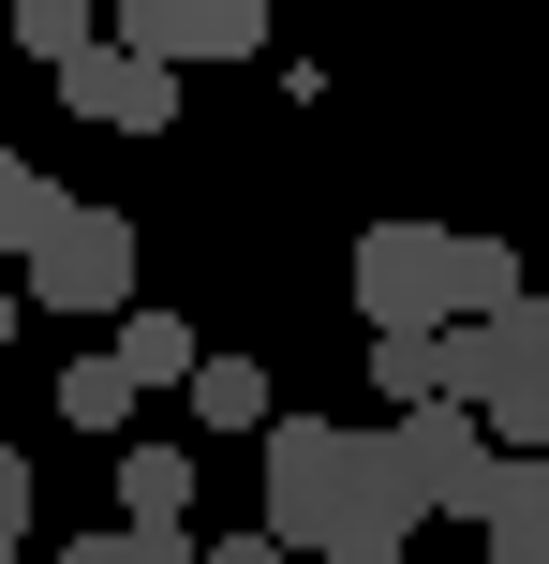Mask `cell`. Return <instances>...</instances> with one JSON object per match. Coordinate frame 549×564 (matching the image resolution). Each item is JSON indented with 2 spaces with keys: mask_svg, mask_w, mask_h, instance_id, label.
I'll use <instances>...</instances> for the list:
<instances>
[{
  "mask_svg": "<svg viewBox=\"0 0 549 564\" xmlns=\"http://www.w3.org/2000/svg\"><path fill=\"white\" fill-rule=\"evenodd\" d=\"M446 253H461V224H372L356 238V312L372 327H446Z\"/></svg>",
  "mask_w": 549,
  "mask_h": 564,
  "instance_id": "cell-5",
  "label": "cell"
},
{
  "mask_svg": "<svg viewBox=\"0 0 549 564\" xmlns=\"http://www.w3.org/2000/svg\"><path fill=\"white\" fill-rule=\"evenodd\" d=\"M0 341H15V282H0Z\"/></svg>",
  "mask_w": 549,
  "mask_h": 564,
  "instance_id": "cell-22",
  "label": "cell"
},
{
  "mask_svg": "<svg viewBox=\"0 0 549 564\" xmlns=\"http://www.w3.org/2000/svg\"><path fill=\"white\" fill-rule=\"evenodd\" d=\"M253 446H267V520H253V535H283V550H327V520H342V460H356V431H342V416H267Z\"/></svg>",
  "mask_w": 549,
  "mask_h": 564,
  "instance_id": "cell-3",
  "label": "cell"
},
{
  "mask_svg": "<svg viewBox=\"0 0 549 564\" xmlns=\"http://www.w3.org/2000/svg\"><path fill=\"white\" fill-rule=\"evenodd\" d=\"M119 564H194V520H119Z\"/></svg>",
  "mask_w": 549,
  "mask_h": 564,
  "instance_id": "cell-18",
  "label": "cell"
},
{
  "mask_svg": "<svg viewBox=\"0 0 549 564\" xmlns=\"http://www.w3.org/2000/svg\"><path fill=\"white\" fill-rule=\"evenodd\" d=\"M59 105H75L89 134H178V75H164V59H134V45L59 59Z\"/></svg>",
  "mask_w": 549,
  "mask_h": 564,
  "instance_id": "cell-6",
  "label": "cell"
},
{
  "mask_svg": "<svg viewBox=\"0 0 549 564\" xmlns=\"http://www.w3.org/2000/svg\"><path fill=\"white\" fill-rule=\"evenodd\" d=\"M194 357H208V341L178 327V312H119V341H105V371H119V387H134V401L164 387V371H194Z\"/></svg>",
  "mask_w": 549,
  "mask_h": 564,
  "instance_id": "cell-8",
  "label": "cell"
},
{
  "mask_svg": "<svg viewBox=\"0 0 549 564\" xmlns=\"http://www.w3.org/2000/svg\"><path fill=\"white\" fill-rule=\"evenodd\" d=\"M119 520H194V460H178V446H134V460H119Z\"/></svg>",
  "mask_w": 549,
  "mask_h": 564,
  "instance_id": "cell-13",
  "label": "cell"
},
{
  "mask_svg": "<svg viewBox=\"0 0 549 564\" xmlns=\"http://www.w3.org/2000/svg\"><path fill=\"white\" fill-rule=\"evenodd\" d=\"M475 535H491V564H549V460H505V506Z\"/></svg>",
  "mask_w": 549,
  "mask_h": 564,
  "instance_id": "cell-9",
  "label": "cell"
},
{
  "mask_svg": "<svg viewBox=\"0 0 549 564\" xmlns=\"http://www.w3.org/2000/svg\"><path fill=\"white\" fill-rule=\"evenodd\" d=\"M386 460H402L416 520H491V506H505V446H491V431L461 416V401H402Z\"/></svg>",
  "mask_w": 549,
  "mask_h": 564,
  "instance_id": "cell-1",
  "label": "cell"
},
{
  "mask_svg": "<svg viewBox=\"0 0 549 564\" xmlns=\"http://www.w3.org/2000/svg\"><path fill=\"white\" fill-rule=\"evenodd\" d=\"M178 387H194V416H208V431H267V416H283L253 357H194V371H178Z\"/></svg>",
  "mask_w": 549,
  "mask_h": 564,
  "instance_id": "cell-10",
  "label": "cell"
},
{
  "mask_svg": "<svg viewBox=\"0 0 549 564\" xmlns=\"http://www.w3.org/2000/svg\"><path fill=\"white\" fill-rule=\"evenodd\" d=\"M194 564H297V550H283V535H208Z\"/></svg>",
  "mask_w": 549,
  "mask_h": 564,
  "instance_id": "cell-20",
  "label": "cell"
},
{
  "mask_svg": "<svg viewBox=\"0 0 549 564\" xmlns=\"http://www.w3.org/2000/svg\"><path fill=\"white\" fill-rule=\"evenodd\" d=\"M461 416H475V431H491V446H505V460H520V446H549V371H505V387H475V401H461Z\"/></svg>",
  "mask_w": 549,
  "mask_h": 564,
  "instance_id": "cell-11",
  "label": "cell"
},
{
  "mask_svg": "<svg viewBox=\"0 0 549 564\" xmlns=\"http://www.w3.org/2000/svg\"><path fill=\"white\" fill-rule=\"evenodd\" d=\"M134 253H149V238L119 224V208H59V224L15 253V268H30L15 297H45V312H75V327H105V312H134Z\"/></svg>",
  "mask_w": 549,
  "mask_h": 564,
  "instance_id": "cell-2",
  "label": "cell"
},
{
  "mask_svg": "<svg viewBox=\"0 0 549 564\" xmlns=\"http://www.w3.org/2000/svg\"><path fill=\"white\" fill-rule=\"evenodd\" d=\"M446 297H461V312H505V297H520V253H505V238H461V253H446Z\"/></svg>",
  "mask_w": 549,
  "mask_h": 564,
  "instance_id": "cell-17",
  "label": "cell"
},
{
  "mask_svg": "<svg viewBox=\"0 0 549 564\" xmlns=\"http://www.w3.org/2000/svg\"><path fill=\"white\" fill-rule=\"evenodd\" d=\"M45 564H119V535H75V550H45Z\"/></svg>",
  "mask_w": 549,
  "mask_h": 564,
  "instance_id": "cell-21",
  "label": "cell"
},
{
  "mask_svg": "<svg viewBox=\"0 0 549 564\" xmlns=\"http://www.w3.org/2000/svg\"><path fill=\"white\" fill-rule=\"evenodd\" d=\"M59 416H75V431H134V387L105 371V341H89V357L59 371Z\"/></svg>",
  "mask_w": 549,
  "mask_h": 564,
  "instance_id": "cell-16",
  "label": "cell"
},
{
  "mask_svg": "<svg viewBox=\"0 0 549 564\" xmlns=\"http://www.w3.org/2000/svg\"><path fill=\"white\" fill-rule=\"evenodd\" d=\"M267 15H283V0H119L105 45H134V59H164V75H194V59H267Z\"/></svg>",
  "mask_w": 549,
  "mask_h": 564,
  "instance_id": "cell-4",
  "label": "cell"
},
{
  "mask_svg": "<svg viewBox=\"0 0 549 564\" xmlns=\"http://www.w3.org/2000/svg\"><path fill=\"white\" fill-rule=\"evenodd\" d=\"M0 564H30V460L0 446Z\"/></svg>",
  "mask_w": 549,
  "mask_h": 564,
  "instance_id": "cell-19",
  "label": "cell"
},
{
  "mask_svg": "<svg viewBox=\"0 0 549 564\" xmlns=\"http://www.w3.org/2000/svg\"><path fill=\"white\" fill-rule=\"evenodd\" d=\"M59 208H75V194H59V178L30 164V149H0V253H30V238H45Z\"/></svg>",
  "mask_w": 549,
  "mask_h": 564,
  "instance_id": "cell-12",
  "label": "cell"
},
{
  "mask_svg": "<svg viewBox=\"0 0 549 564\" xmlns=\"http://www.w3.org/2000/svg\"><path fill=\"white\" fill-rule=\"evenodd\" d=\"M15 45L59 75V59H89V45H105V15H89V0H15Z\"/></svg>",
  "mask_w": 549,
  "mask_h": 564,
  "instance_id": "cell-15",
  "label": "cell"
},
{
  "mask_svg": "<svg viewBox=\"0 0 549 564\" xmlns=\"http://www.w3.org/2000/svg\"><path fill=\"white\" fill-rule=\"evenodd\" d=\"M446 401H475V387H505V371H549V297L520 282L505 312H446Z\"/></svg>",
  "mask_w": 549,
  "mask_h": 564,
  "instance_id": "cell-7",
  "label": "cell"
},
{
  "mask_svg": "<svg viewBox=\"0 0 549 564\" xmlns=\"http://www.w3.org/2000/svg\"><path fill=\"white\" fill-rule=\"evenodd\" d=\"M372 387L386 401H446V341L431 327H372Z\"/></svg>",
  "mask_w": 549,
  "mask_h": 564,
  "instance_id": "cell-14",
  "label": "cell"
}]
</instances>
